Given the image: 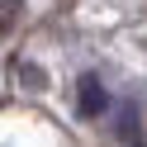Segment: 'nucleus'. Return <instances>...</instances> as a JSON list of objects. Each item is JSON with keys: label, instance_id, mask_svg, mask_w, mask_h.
<instances>
[{"label": "nucleus", "instance_id": "nucleus-3", "mask_svg": "<svg viewBox=\"0 0 147 147\" xmlns=\"http://www.w3.org/2000/svg\"><path fill=\"white\" fill-rule=\"evenodd\" d=\"M24 19V0H0V33H14Z\"/></svg>", "mask_w": 147, "mask_h": 147}, {"label": "nucleus", "instance_id": "nucleus-2", "mask_svg": "<svg viewBox=\"0 0 147 147\" xmlns=\"http://www.w3.org/2000/svg\"><path fill=\"white\" fill-rule=\"evenodd\" d=\"M81 114H86V119L105 114V90H100L95 76H81Z\"/></svg>", "mask_w": 147, "mask_h": 147}, {"label": "nucleus", "instance_id": "nucleus-1", "mask_svg": "<svg viewBox=\"0 0 147 147\" xmlns=\"http://www.w3.org/2000/svg\"><path fill=\"white\" fill-rule=\"evenodd\" d=\"M114 133L123 138V147H147V138H142V123H138V109L133 105H123L114 114Z\"/></svg>", "mask_w": 147, "mask_h": 147}, {"label": "nucleus", "instance_id": "nucleus-4", "mask_svg": "<svg viewBox=\"0 0 147 147\" xmlns=\"http://www.w3.org/2000/svg\"><path fill=\"white\" fill-rule=\"evenodd\" d=\"M19 81H24L29 90H43V86H48V76H43V67H33V62H24V67H19Z\"/></svg>", "mask_w": 147, "mask_h": 147}]
</instances>
